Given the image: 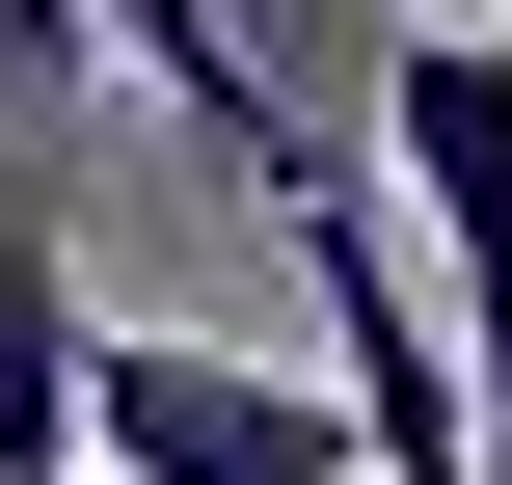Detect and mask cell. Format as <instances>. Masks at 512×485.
Returning <instances> with one entry per match:
<instances>
[{
	"label": "cell",
	"mask_w": 512,
	"mask_h": 485,
	"mask_svg": "<svg viewBox=\"0 0 512 485\" xmlns=\"http://www.w3.org/2000/svg\"><path fill=\"white\" fill-rule=\"evenodd\" d=\"M81 27H108V81H162V108H189V135H216V162L270 189V216L324 189V135H297V81L243 54V0H81Z\"/></svg>",
	"instance_id": "3957f363"
},
{
	"label": "cell",
	"mask_w": 512,
	"mask_h": 485,
	"mask_svg": "<svg viewBox=\"0 0 512 485\" xmlns=\"http://www.w3.org/2000/svg\"><path fill=\"white\" fill-rule=\"evenodd\" d=\"M378 135H405V270H432V324H459V378H512V27L486 0H405V54H378Z\"/></svg>",
	"instance_id": "7a4b0ae2"
},
{
	"label": "cell",
	"mask_w": 512,
	"mask_h": 485,
	"mask_svg": "<svg viewBox=\"0 0 512 485\" xmlns=\"http://www.w3.org/2000/svg\"><path fill=\"white\" fill-rule=\"evenodd\" d=\"M54 135H108V27L81 0H0V162H54Z\"/></svg>",
	"instance_id": "5b68a950"
},
{
	"label": "cell",
	"mask_w": 512,
	"mask_h": 485,
	"mask_svg": "<svg viewBox=\"0 0 512 485\" xmlns=\"http://www.w3.org/2000/svg\"><path fill=\"white\" fill-rule=\"evenodd\" d=\"M81 459L108 485H351V405L216 324H81Z\"/></svg>",
	"instance_id": "6da1fadb"
},
{
	"label": "cell",
	"mask_w": 512,
	"mask_h": 485,
	"mask_svg": "<svg viewBox=\"0 0 512 485\" xmlns=\"http://www.w3.org/2000/svg\"><path fill=\"white\" fill-rule=\"evenodd\" d=\"M0 485H81V270L27 162H0Z\"/></svg>",
	"instance_id": "277c9868"
}]
</instances>
